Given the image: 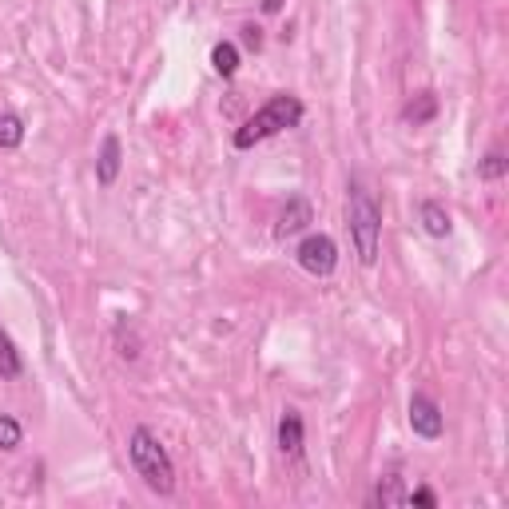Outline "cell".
Masks as SVG:
<instances>
[{"label":"cell","instance_id":"6da1fadb","mask_svg":"<svg viewBox=\"0 0 509 509\" xmlns=\"http://www.w3.org/2000/svg\"><path fill=\"white\" fill-rule=\"evenodd\" d=\"M127 458H132V470L144 478V485L156 497H171L176 494V462H171L168 446L156 438L151 426H136L132 438H127Z\"/></svg>","mask_w":509,"mask_h":509},{"label":"cell","instance_id":"7a4b0ae2","mask_svg":"<svg viewBox=\"0 0 509 509\" xmlns=\"http://www.w3.org/2000/svg\"><path fill=\"white\" fill-rule=\"evenodd\" d=\"M302 116H307V107H302L299 96L279 92V96H270V100L259 107L251 120H243V127H235L231 144L239 148V151H251L255 144H263V139L279 136V132H290V127H299Z\"/></svg>","mask_w":509,"mask_h":509},{"label":"cell","instance_id":"3957f363","mask_svg":"<svg viewBox=\"0 0 509 509\" xmlns=\"http://www.w3.org/2000/svg\"><path fill=\"white\" fill-rule=\"evenodd\" d=\"M346 227H351V239H354V251H359V263L374 267L378 263V243H382V208H378L374 195L366 191L359 179H351Z\"/></svg>","mask_w":509,"mask_h":509},{"label":"cell","instance_id":"277c9868","mask_svg":"<svg viewBox=\"0 0 509 509\" xmlns=\"http://www.w3.org/2000/svg\"><path fill=\"white\" fill-rule=\"evenodd\" d=\"M295 259H299V267L307 270V275H319V279H327L334 275V267H339V243L331 239V235H307L299 247H295Z\"/></svg>","mask_w":509,"mask_h":509},{"label":"cell","instance_id":"5b68a950","mask_svg":"<svg viewBox=\"0 0 509 509\" xmlns=\"http://www.w3.org/2000/svg\"><path fill=\"white\" fill-rule=\"evenodd\" d=\"M410 430L426 442H438L442 430H446V418H442V406L430 394H414L410 398Z\"/></svg>","mask_w":509,"mask_h":509},{"label":"cell","instance_id":"8992f818","mask_svg":"<svg viewBox=\"0 0 509 509\" xmlns=\"http://www.w3.org/2000/svg\"><path fill=\"white\" fill-rule=\"evenodd\" d=\"M315 223V208H310L307 195H290L279 211V223H275V235L279 239H290V235H302L307 227Z\"/></svg>","mask_w":509,"mask_h":509},{"label":"cell","instance_id":"52a82bcc","mask_svg":"<svg viewBox=\"0 0 509 509\" xmlns=\"http://www.w3.org/2000/svg\"><path fill=\"white\" fill-rule=\"evenodd\" d=\"M120 168H124V144L116 132H107L100 144V156H96V183H100V188H112V183L120 179Z\"/></svg>","mask_w":509,"mask_h":509},{"label":"cell","instance_id":"ba28073f","mask_svg":"<svg viewBox=\"0 0 509 509\" xmlns=\"http://www.w3.org/2000/svg\"><path fill=\"white\" fill-rule=\"evenodd\" d=\"M302 442H307V426H302V414L287 406L283 418H279V450H283L287 458H299V453H302Z\"/></svg>","mask_w":509,"mask_h":509},{"label":"cell","instance_id":"9c48e42d","mask_svg":"<svg viewBox=\"0 0 509 509\" xmlns=\"http://www.w3.org/2000/svg\"><path fill=\"white\" fill-rule=\"evenodd\" d=\"M418 219H422V227H426V235H430V239H450L453 219H450V211L442 208L438 199H422Z\"/></svg>","mask_w":509,"mask_h":509},{"label":"cell","instance_id":"30bf717a","mask_svg":"<svg viewBox=\"0 0 509 509\" xmlns=\"http://www.w3.org/2000/svg\"><path fill=\"white\" fill-rule=\"evenodd\" d=\"M20 374H25V359H20L13 334L0 327V378H5V382H16Z\"/></svg>","mask_w":509,"mask_h":509},{"label":"cell","instance_id":"8fae6325","mask_svg":"<svg viewBox=\"0 0 509 509\" xmlns=\"http://www.w3.org/2000/svg\"><path fill=\"white\" fill-rule=\"evenodd\" d=\"M434 116H438V96H434V92H418L414 100H410V104L402 107V120H406V124H414V127L430 124Z\"/></svg>","mask_w":509,"mask_h":509},{"label":"cell","instance_id":"7c38bea8","mask_svg":"<svg viewBox=\"0 0 509 509\" xmlns=\"http://www.w3.org/2000/svg\"><path fill=\"white\" fill-rule=\"evenodd\" d=\"M211 68L223 76V80H231L235 72H239V48L231 45V40H219V45L211 48Z\"/></svg>","mask_w":509,"mask_h":509},{"label":"cell","instance_id":"4fadbf2b","mask_svg":"<svg viewBox=\"0 0 509 509\" xmlns=\"http://www.w3.org/2000/svg\"><path fill=\"white\" fill-rule=\"evenodd\" d=\"M25 144V120L16 112H0V148L13 151Z\"/></svg>","mask_w":509,"mask_h":509},{"label":"cell","instance_id":"5bb4252c","mask_svg":"<svg viewBox=\"0 0 509 509\" xmlns=\"http://www.w3.org/2000/svg\"><path fill=\"white\" fill-rule=\"evenodd\" d=\"M505 171H509V159H505V151H502V148H490V151H485V159L478 164V179H485V183H497V179H505Z\"/></svg>","mask_w":509,"mask_h":509},{"label":"cell","instance_id":"9a60e30c","mask_svg":"<svg viewBox=\"0 0 509 509\" xmlns=\"http://www.w3.org/2000/svg\"><path fill=\"white\" fill-rule=\"evenodd\" d=\"M374 502H378V505H402V502H406L402 478H398V473H390L386 482H378V490H374Z\"/></svg>","mask_w":509,"mask_h":509},{"label":"cell","instance_id":"2e32d148","mask_svg":"<svg viewBox=\"0 0 509 509\" xmlns=\"http://www.w3.org/2000/svg\"><path fill=\"white\" fill-rule=\"evenodd\" d=\"M20 442H25V426H20L13 414H0V450L13 453Z\"/></svg>","mask_w":509,"mask_h":509},{"label":"cell","instance_id":"e0dca14e","mask_svg":"<svg viewBox=\"0 0 509 509\" xmlns=\"http://www.w3.org/2000/svg\"><path fill=\"white\" fill-rule=\"evenodd\" d=\"M402 505H422V509H434L438 505V494L430 490V485H418V490H410L406 494V502Z\"/></svg>","mask_w":509,"mask_h":509},{"label":"cell","instance_id":"ac0fdd59","mask_svg":"<svg viewBox=\"0 0 509 509\" xmlns=\"http://www.w3.org/2000/svg\"><path fill=\"white\" fill-rule=\"evenodd\" d=\"M243 45L255 48V52L263 48V28H259V25H247V28H243Z\"/></svg>","mask_w":509,"mask_h":509},{"label":"cell","instance_id":"d6986e66","mask_svg":"<svg viewBox=\"0 0 509 509\" xmlns=\"http://www.w3.org/2000/svg\"><path fill=\"white\" fill-rule=\"evenodd\" d=\"M279 8H283V0H263V13H267V16H275Z\"/></svg>","mask_w":509,"mask_h":509}]
</instances>
